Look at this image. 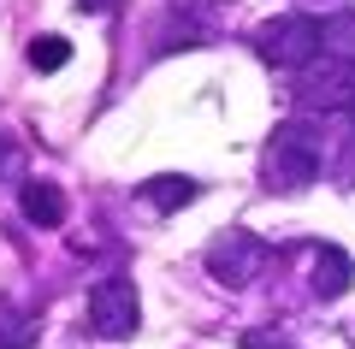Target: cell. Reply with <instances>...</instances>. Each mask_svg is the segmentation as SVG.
Returning a JSON list of instances; mask_svg holds the SVG:
<instances>
[{
	"instance_id": "13",
	"label": "cell",
	"mask_w": 355,
	"mask_h": 349,
	"mask_svg": "<svg viewBox=\"0 0 355 349\" xmlns=\"http://www.w3.org/2000/svg\"><path fill=\"white\" fill-rule=\"evenodd\" d=\"M243 349H284V343H279V337H261V332H249V337H243Z\"/></svg>"
},
{
	"instance_id": "1",
	"label": "cell",
	"mask_w": 355,
	"mask_h": 349,
	"mask_svg": "<svg viewBox=\"0 0 355 349\" xmlns=\"http://www.w3.org/2000/svg\"><path fill=\"white\" fill-rule=\"evenodd\" d=\"M320 166H326V137L302 119H291L261 148V184L272 196H302L308 184H320Z\"/></svg>"
},
{
	"instance_id": "2",
	"label": "cell",
	"mask_w": 355,
	"mask_h": 349,
	"mask_svg": "<svg viewBox=\"0 0 355 349\" xmlns=\"http://www.w3.org/2000/svg\"><path fill=\"white\" fill-rule=\"evenodd\" d=\"M254 53L279 71H308L320 60V18L308 12H284V18H266L254 30Z\"/></svg>"
},
{
	"instance_id": "10",
	"label": "cell",
	"mask_w": 355,
	"mask_h": 349,
	"mask_svg": "<svg viewBox=\"0 0 355 349\" xmlns=\"http://www.w3.org/2000/svg\"><path fill=\"white\" fill-rule=\"evenodd\" d=\"M320 53L355 65V12H331L326 24H320Z\"/></svg>"
},
{
	"instance_id": "14",
	"label": "cell",
	"mask_w": 355,
	"mask_h": 349,
	"mask_svg": "<svg viewBox=\"0 0 355 349\" xmlns=\"http://www.w3.org/2000/svg\"><path fill=\"white\" fill-rule=\"evenodd\" d=\"M77 12H107V0H77Z\"/></svg>"
},
{
	"instance_id": "12",
	"label": "cell",
	"mask_w": 355,
	"mask_h": 349,
	"mask_svg": "<svg viewBox=\"0 0 355 349\" xmlns=\"http://www.w3.org/2000/svg\"><path fill=\"white\" fill-rule=\"evenodd\" d=\"M18 172H24V148L12 137H0V184H12Z\"/></svg>"
},
{
	"instance_id": "7",
	"label": "cell",
	"mask_w": 355,
	"mask_h": 349,
	"mask_svg": "<svg viewBox=\"0 0 355 349\" xmlns=\"http://www.w3.org/2000/svg\"><path fill=\"white\" fill-rule=\"evenodd\" d=\"M314 296H326V302H338L343 290L355 284V261H349V249H338V243H320L314 249Z\"/></svg>"
},
{
	"instance_id": "16",
	"label": "cell",
	"mask_w": 355,
	"mask_h": 349,
	"mask_svg": "<svg viewBox=\"0 0 355 349\" xmlns=\"http://www.w3.org/2000/svg\"><path fill=\"white\" fill-rule=\"evenodd\" d=\"M308 6H338V0H308Z\"/></svg>"
},
{
	"instance_id": "11",
	"label": "cell",
	"mask_w": 355,
	"mask_h": 349,
	"mask_svg": "<svg viewBox=\"0 0 355 349\" xmlns=\"http://www.w3.org/2000/svg\"><path fill=\"white\" fill-rule=\"evenodd\" d=\"M24 60L36 65V71H65V65H71V42L65 36H30Z\"/></svg>"
},
{
	"instance_id": "3",
	"label": "cell",
	"mask_w": 355,
	"mask_h": 349,
	"mask_svg": "<svg viewBox=\"0 0 355 349\" xmlns=\"http://www.w3.org/2000/svg\"><path fill=\"white\" fill-rule=\"evenodd\" d=\"M89 325H95V337H107V343L137 337V325H142V296H137V284H130L125 273H107V278L89 284Z\"/></svg>"
},
{
	"instance_id": "5",
	"label": "cell",
	"mask_w": 355,
	"mask_h": 349,
	"mask_svg": "<svg viewBox=\"0 0 355 349\" xmlns=\"http://www.w3.org/2000/svg\"><path fill=\"white\" fill-rule=\"evenodd\" d=\"M291 95H296V107H302V112L349 107V95H355V65H349V60H331V53H320V60L296 77Z\"/></svg>"
},
{
	"instance_id": "4",
	"label": "cell",
	"mask_w": 355,
	"mask_h": 349,
	"mask_svg": "<svg viewBox=\"0 0 355 349\" xmlns=\"http://www.w3.org/2000/svg\"><path fill=\"white\" fill-rule=\"evenodd\" d=\"M207 278L214 284H225V290H243V284H254L261 278V266L272 261V249H266L254 231H243V225H231V231H219L214 243H207Z\"/></svg>"
},
{
	"instance_id": "8",
	"label": "cell",
	"mask_w": 355,
	"mask_h": 349,
	"mask_svg": "<svg viewBox=\"0 0 355 349\" xmlns=\"http://www.w3.org/2000/svg\"><path fill=\"white\" fill-rule=\"evenodd\" d=\"M196 196H202V184H196V178H184V172H160V178H148V184H142V201H148L154 213H184Z\"/></svg>"
},
{
	"instance_id": "9",
	"label": "cell",
	"mask_w": 355,
	"mask_h": 349,
	"mask_svg": "<svg viewBox=\"0 0 355 349\" xmlns=\"http://www.w3.org/2000/svg\"><path fill=\"white\" fill-rule=\"evenodd\" d=\"M36 337H42V314L0 296V349H36Z\"/></svg>"
},
{
	"instance_id": "15",
	"label": "cell",
	"mask_w": 355,
	"mask_h": 349,
	"mask_svg": "<svg viewBox=\"0 0 355 349\" xmlns=\"http://www.w3.org/2000/svg\"><path fill=\"white\" fill-rule=\"evenodd\" d=\"M343 112H349V125H355V95H349V107H343Z\"/></svg>"
},
{
	"instance_id": "6",
	"label": "cell",
	"mask_w": 355,
	"mask_h": 349,
	"mask_svg": "<svg viewBox=\"0 0 355 349\" xmlns=\"http://www.w3.org/2000/svg\"><path fill=\"white\" fill-rule=\"evenodd\" d=\"M18 207H24L30 225L53 231V225H65V189L53 184V178H24V184H18Z\"/></svg>"
}]
</instances>
